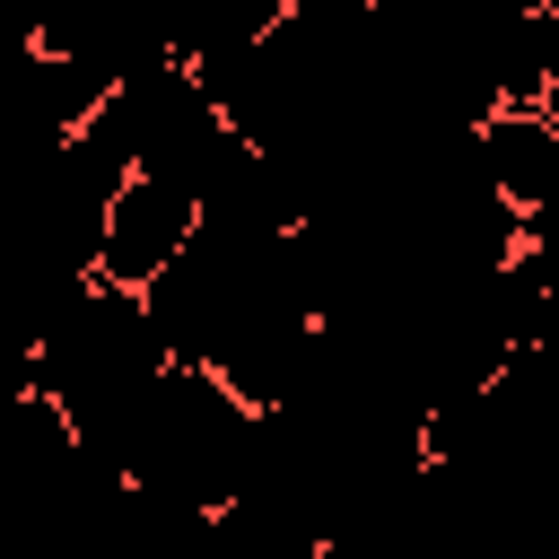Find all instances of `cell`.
Wrapping results in <instances>:
<instances>
[{"instance_id":"cell-1","label":"cell","mask_w":559,"mask_h":559,"mask_svg":"<svg viewBox=\"0 0 559 559\" xmlns=\"http://www.w3.org/2000/svg\"><path fill=\"white\" fill-rule=\"evenodd\" d=\"M192 227H201V201H192L175 175L131 166V175L114 183V201H105V227H96V280L148 288V280L192 245Z\"/></svg>"},{"instance_id":"cell-3","label":"cell","mask_w":559,"mask_h":559,"mask_svg":"<svg viewBox=\"0 0 559 559\" xmlns=\"http://www.w3.org/2000/svg\"><path fill=\"white\" fill-rule=\"evenodd\" d=\"M236 9V26H253V35H271L280 17H288V0H227Z\"/></svg>"},{"instance_id":"cell-4","label":"cell","mask_w":559,"mask_h":559,"mask_svg":"<svg viewBox=\"0 0 559 559\" xmlns=\"http://www.w3.org/2000/svg\"><path fill=\"white\" fill-rule=\"evenodd\" d=\"M358 9H376V0H358Z\"/></svg>"},{"instance_id":"cell-2","label":"cell","mask_w":559,"mask_h":559,"mask_svg":"<svg viewBox=\"0 0 559 559\" xmlns=\"http://www.w3.org/2000/svg\"><path fill=\"white\" fill-rule=\"evenodd\" d=\"M472 175L524 210V201L559 175V122H550L542 105H489V114L472 122Z\"/></svg>"},{"instance_id":"cell-5","label":"cell","mask_w":559,"mask_h":559,"mask_svg":"<svg viewBox=\"0 0 559 559\" xmlns=\"http://www.w3.org/2000/svg\"><path fill=\"white\" fill-rule=\"evenodd\" d=\"M550 9H559V0H550Z\"/></svg>"}]
</instances>
